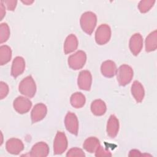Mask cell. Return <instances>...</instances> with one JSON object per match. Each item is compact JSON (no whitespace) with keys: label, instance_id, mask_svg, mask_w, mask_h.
<instances>
[{"label":"cell","instance_id":"26","mask_svg":"<svg viewBox=\"0 0 157 157\" xmlns=\"http://www.w3.org/2000/svg\"><path fill=\"white\" fill-rule=\"evenodd\" d=\"M67 156L73 157V156H85V154L83 150L79 148L74 147L71 148L66 153Z\"/></svg>","mask_w":157,"mask_h":157},{"label":"cell","instance_id":"5","mask_svg":"<svg viewBox=\"0 0 157 157\" xmlns=\"http://www.w3.org/2000/svg\"><path fill=\"white\" fill-rule=\"evenodd\" d=\"M111 37V29L107 24H101L95 33L96 42L100 45L107 44Z\"/></svg>","mask_w":157,"mask_h":157},{"label":"cell","instance_id":"28","mask_svg":"<svg viewBox=\"0 0 157 157\" xmlns=\"http://www.w3.org/2000/svg\"><path fill=\"white\" fill-rule=\"evenodd\" d=\"M9 86L7 85L6 83L4 82H0V99H2L5 97L7 96V95L9 93Z\"/></svg>","mask_w":157,"mask_h":157},{"label":"cell","instance_id":"9","mask_svg":"<svg viewBox=\"0 0 157 157\" xmlns=\"http://www.w3.org/2000/svg\"><path fill=\"white\" fill-rule=\"evenodd\" d=\"M92 76L90 72L87 70H83L80 72L77 79V84L80 89L89 91L90 90Z\"/></svg>","mask_w":157,"mask_h":157},{"label":"cell","instance_id":"19","mask_svg":"<svg viewBox=\"0 0 157 157\" xmlns=\"http://www.w3.org/2000/svg\"><path fill=\"white\" fill-rule=\"evenodd\" d=\"M106 105L101 99H96L91 104V110L96 116L103 115L106 112Z\"/></svg>","mask_w":157,"mask_h":157},{"label":"cell","instance_id":"2","mask_svg":"<svg viewBox=\"0 0 157 157\" xmlns=\"http://www.w3.org/2000/svg\"><path fill=\"white\" fill-rule=\"evenodd\" d=\"M18 90L20 93L28 98H33L36 92V83L31 76L24 78L19 83Z\"/></svg>","mask_w":157,"mask_h":157},{"label":"cell","instance_id":"12","mask_svg":"<svg viewBox=\"0 0 157 157\" xmlns=\"http://www.w3.org/2000/svg\"><path fill=\"white\" fill-rule=\"evenodd\" d=\"M6 148L9 153L18 155L23 150L24 145L21 140L17 138H11L7 140Z\"/></svg>","mask_w":157,"mask_h":157},{"label":"cell","instance_id":"18","mask_svg":"<svg viewBox=\"0 0 157 157\" xmlns=\"http://www.w3.org/2000/svg\"><path fill=\"white\" fill-rule=\"evenodd\" d=\"M78 47V39L77 37L71 34L67 36L64 44V52L66 55L75 51Z\"/></svg>","mask_w":157,"mask_h":157},{"label":"cell","instance_id":"32","mask_svg":"<svg viewBox=\"0 0 157 157\" xmlns=\"http://www.w3.org/2000/svg\"><path fill=\"white\" fill-rule=\"evenodd\" d=\"M21 2H22L23 3H24L25 4L30 5V4H31L34 1H22Z\"/></svg>","mask_w":157,"mask_h":157},{"label":"cell","instance_id":"6","mask_svg":"<svg viewBox=\"0 0 157 157\" xmlns=\"http://www.w3.org/2000/svg\"><path fill=\"white\" fill-rule=\"evenodd\" d=\"M67 147V140L65 134L61 131H58L53 142V153L55 155H61L66 151Z\"/></svg>","mask_w":157,"mask_h":157},{"label":"cell","instance_id":"20","mask_svg":"<svg viewBox=\"0 0 157 157\" xmlns=\"http://www.w3.org/2000/svg\"><path fill=\"white\" fill-rule=\"evenodd\" d=\"M145 51L150 52L155 51L157 48V31L150 33L145 39Z\"/></svg>","mask_w":157,"mask_h":157},{"label":"cell","instance_id":"14","mask_svg":"<svg viewBox=\"0 0 157 157\" xmlns=\"http://www.w3.org/2000/svg\"><path fill=\"white\" fill-rule=\"evenodd\" d=\"M25 68V61L24 58L21 56L15 57L13 60L11 67V75L14 78H17L23 72Z\"/></svg>","mask_w":157,"mask_h":157},{"label":"cell","instance_id":"16","mask_svg":"<svg viewBox=\"0 0 157 157\" xmlns=\"http://www.w3.org/2000/svg\"><path fill=\"white\" fill-rule=\"evenodd\" d=\"M117 66L115 62L112 60H107L103 62L101 66L102 74L106 77H112L117 73Z\"/></svg>","mask_w":157,"mask_h":157},{"label":"cell","instance_id":"1","mask_svg":"<svg viewBox=\"0 0 157 157\" xmlns=\"http://www.w3.org/2000/svg\"><path fill=\"white\" fill-rule=\"evenodd\" d=\"M97 17L92 12H84L80 20V26L82 30L88 35H91L96 25Z\"/></svg>","mask_w":157,"mask_h":157},{"label":"cell","instance_id":"23","mask_svg":"<svg viewBox=\"0 0 157 157\" xmlns=\"http://www.w3.org/2000/svg\"><path fill=\"white\" fill-rule=\"evenodd\" d=\"M12 58V50L10 47L3 45L0 47V64L4 65L9 63Z\"/></svg>","mask_w":157,"mask_h":157},{"label":"cell","instance_id":"17","mask_svg":"<svg viewBox=\"0 0 157 157\" xmlns=\"http://www.w3.org/2000/svg\"><path fill=\"white\" fill-rule=\"evenodd\" d=\"M131 93L137 103L141 102L144 98L145 91L143 85L137 80L134 81L131 86Z\"/></svg>","mask_w":157,"mask_h":157},{"label":"cell","instance_id":"7","mask_svg":"<svg viewBox=\"0 0 157 157\" xmlns=\"http://www.w3.org/2000/svg\"><path fill=\"white\" fill-rule=\"evenodd\" d=\"M32 106V102L23 96H18L13 102V107L15 110L20 114L27 113Z\"/></svg>","mask_w":157,"mask_h":157},{"label":"cell","instance_id":"10","mask_svg":"<svg viewBox=\"0 0 157 157\" xmlns=\"http://www.w3.org/2000/svg\"><path fill=\"white\" fill-rule=\"evenodd\" d=\"M129 49L131 53L137 56L140 52L143 47V37L140 33L134 34L129 40Z\"/></svg>","mask_w":157,"mask_h":157},{"label":"cell","instance_id":"21","mask_svg":"<svg viewBox=\"0 0 157 157\" xmlns=\"http://www.w3.org/2000/svg\"><path fill=\"white\" fill-rule=\"evenodd\" d=\"M100 145L99 140L95 137H90L87 138L83 144V148L90 153H94Z\"/></svg>","mask_w":157,"mask_h":157},{"label":"cell","instance_id":"27","mask_svg":"<svg viewBox=\"0 0 157 157\" xmlns=\"http://www.w3.org/2000/svg\"><path fill=\"white\" fill-rule=\"evenodd\" d=\"M95 153V156L97 157H109L112 156V153L109 150H105L102 146L99 145L96 149Z\"/></svg>","mask_w":157,"mask_h":157},{"label":"cell","instance_id":"31","mask_svg":"<svg viewBox=\"0 0 157 157\" xmlns=\"http://www.w3.org/2000/svg\"><path fill=\"white\" fill-rule=\"evenodd\" d=\"M0 9H1V11H0V15H1V20H2L3 17L5 16V14H6V9H5V6H4V4L3 3L2 1H1V7H0Z\"/></svg>","mask_w":157,"mask_h":157},{"label":"cell","instance_id":"25","mask_svg":"<svg viewBox=\"0 0 157 157\" xmlns=\"http://www.w3.org/2000/svg\"><path fill=\"white\" fill-rule=\"evenodd\" d=\"M155 1L144 0L140 1L138 4V9L141 13H146L153 6Z\"/></svg>","mask_w":157,"mask_h":157},{"label":"cell","instance_id":"24","mask_svg":"<svg viewBox=\"0 0 157 157\" xmlns=\"http://www.w3.org/2000/svg\"><path fill=\"white\" fill-rule=\"evenodd\" d=\"M10 36V29L6 23H2L0 25V43L2 44L6 42Z\"/></svg>","mask_w":157,"mask_h":157},{"label":"cell","instance_id":"15","mask_svg":"<svg viewBox=\"0 0 157 157\" xmlns=\"http://www.w3.org/2000/svg\"><path fill=\"white\" fill-rule=\"evenodd\" d=\"M119 131V121L118 118L114 115H111L107 121L106 131L107 135L114 138L117 136Z\"/></svg>","mask_w":157,"mask_h":157},{"label":"cell","instance_id":"22","mask_svg":"<svg viewBox=\"0 0 157 157\" xmlns=\"http://www.w3.org/2000/svg\"><path fill=\"white\" fill-rule=\"evenodd\" d=\"M85 96L80 92H76L72 94L70 98V102L72 107L79 109L82 107L85 104Z\"/></svg>","mask_w":157,"mask_h":157},{"label":"cell","instance_id":"11","mask_svg":"<svg viewBox=\"0 0 157 157\" xmlns=\"http://www.w3.org/2000/svg\"><path fill=\"white\" fill-rule=\"evenodd\" d=\"M47 109L45 104L39 103L36 104L31 113V119L33 123H37L44 118L47 115Z\"/></svg>","mask_w":157,"mask_h":157},{"label":"cell","instance_id":"3","mask_svg":"<svg viewBox=\"0 0 157 157\" xmlns=\"http://www.w3.org/2000/svg\"><path fill=\"white\" fill-rule=\"evenodd\" d=\"M117 78L121 86H125L129 83L133 77V70L127 64L121 65L117 71Z\"/></svg>","mask_w":157,"mask_h":157},{"label":"cell","instance_id":"13","mask_svg":"<svg viewBox=\"0 0 157 157\" xmlns=\"http://www.w3.org/2000/svg\"><path fill=\"white\" fill-rule=\"evenodd\" d=\"M49 153L48 145L44 142H39L34 144L31 151L30 156L32 157H45Z\"/></svg>","mask_w":157,"mask_h":157},{"label":"cell","instance_id":"4","mask_svg":"<svg viewBox=\"0 0 157 157\" xmlns=\"http://www.w3.org/2000/svg\"><path fill=\"white\" fill-rule=\"evenodd\" d=\"M86 61V55L85 52L82 50H78L68 58L67 63L71 69L78 70L84 66Z\"/></svg>","mask_w":157,"mask_h":157},{"label":"cell","instance_id":"30","mask_svg":"<svg viewBox=\"0 0 157 157\" xmlns=\"http://www.w3.org/2000/svg\"><path fill=\"white\" fill-rule=\"evenodd\" d=\"M143 155L142 153H140V152L136 149L134 150H131L129 151V156H132V157H137V156H142Z\"/></svg>","mask_w":157,"mask_h":157},{"label":"cell","instance_id":"8","mask_svg":"<svg viewBox=\"0 0 157 157\" xmlns=\"http://www.w3.org/2000/svg\"><path fill=\"white\" fill-rule=\"evenodd\" d=\"M66 129L71 134L77 136L78 131V121L76 115L71 112H67L64 118Z\"/></svg>","mask_w":157,"mask_h":157},{"label":"cell","instance_id":"29","mask_svg":"<svg viewBox=\"0 0 157 157\" xmlns=\"http://www.w3.org/2000/svg\"><path fill=\"white\" fill-rule=\"evenodd\" d=\"M2 2L4 4L7 6V8L8 10H11V11H13L15 9L17 6V1H10V0L4 1H2Z\"/></svg>","mask_w":157,"mask_h":157}]
</instances>
